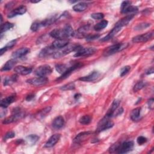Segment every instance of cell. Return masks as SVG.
Here are the masks:
<instances>
[{"mask_svg":"<svg viewBox=\"0 0 154 154\" xmlns=\"http://www.w3.org/2000/svg\"><path fill=\"white\" fill-rule=\"evenodd\" d=\"M100 37V35L99 34H92V35H90V34H88L86 37H85V38L87 40H95V39H97L99 37Z\"/></svg>","mask_w":154,"mask_h":154,"instance_id":"45","label":"cell"},{"mask_svg":"<svg viewBox=\"0 0 154 154\" xmlns=\"http://www.w3.org/2000/svg\"><path fill=\"white\" fill-rule=\"evenodd\" d=\"M52 72V69L49 65L45 64L38 67L34 71L35 75L38 76H44L50 75Z\"/></svg>","mask_w":154,"mask_h":154,"instance_id":"5","label":"cell"},{"mask_svg":"<svg viewBox=\"0 0 154 154\" xmlns=\"http://www.w3.org/2000/svg\"><path fill=\"white\" fill-rule=\"evenodd\" d=\"M79 122L82 125H88L91 122V117L88 115H85L80 117Z\"/></svg>","mask_w":154,"mask_h":154,"instance_id":"35","label":"cell"},{"mask_svg":"<svg viewBox=\"0 0 154 154\" xmlns=\"http://www.w3.org/2000/svg\"><path fill=\"white\" fill-rule=\"evenodd\" d=\"M16 99V96L14 94L9 96L4 99H3L2 100H1V103H0V105L2 108H6L7 107H8V106L10 104H11L12 103H13L14 102H15Z\"/></svg>","mask_w":154,"mask_h":154,"instance_id":"20","label":"cell"},{"mask_svg":"<svg viewBox=\"0 0 154 154\" xmlns=\"http://www.w3.org/2000/svg\"><path fill=\"white\" fill-rule=\"evenodd\" d=\"M153 73V68L152 67L150 69H149L147 72H146V74L149 75V74H152Z\"/></svg>","mask_w":154,"mask_h":154,"instance_id":"49","label":"cell"},{"mask_svg":"<svg viewBox=\"0 0 154 154\" xmlns=\"http://www.w3.org/2000/svg\"><path fill=\"white\" fill-rule=\"evenodd\" d=\"M108 21L106 20H101L100 22L96 23L94 26V29L95 31H100L102 29H103V28H105L107 25H108Z\"/></svg>","mask_w":154,"mask_h":154,"instance_id":"30","label":"cell"},{"mask_svg":"<svg viewBox=\"0 0 154 154\" xmlns=\"http://www.w3.org/2000/svg\"><path fill=\"white\" fill-rule=\"evenodd\" d=\"M69 66H68L67 64H58L55 65V70L57 72H58L60 74H63L69 68Z\"/></svg>","mask_w":154,"mask_h":154,"instance_id":"31","label":"cell"},{"mask_svg":"<svg viewBox=\"0 0 154 154\" xmlns=\"http://www.w3.org/2000/svg\"><path fill=\"white\" fill-rule=\"evenodd\" d=\"M91 134V132L87 131V132H82L78 134L73 140V142L75 143H80L82 141H84L87 138H88Z\"/></svg>","mask_w":154,"mask_h":154,"instance_id":"24","label":"cell"},{"mask_svg":"<svg viewBox=\"0 0 154 154\" xmlns=\"http://www.w3.org/2000/svg\"><path fill=\"white\" fill-rule=\"evenodd\" d=\"M120 103V100H119V99H115V100L112 102V104H111V107H110V108L108 109V111L107 113L106 114L105 116H106V117H109V118L112 117L114 116L115 111H116V109L118 108V107H119Z\"/></svg>","mask_w":154,"mask_h":154,"instance_id":"17","label":"cell"},{"mask_svg":"<svg viewBox=\"0 0 154 154\" xmlns=\"http://www.w3.org/2000/svg\"><path fill=\"white\" fill-rule=\"evenodd\" d=\"M68 43H69V40L67 38L57 39L54 41L51 45L55 49H60L67 46Z\"/></svg>","mask_w":154,"mask_h":154,"instance_id":"16","label":"cell"},{"mask_svg":"<svg viewBox=\"0 0 154 154\" xmlns=\"http://www.w3.org/2000/svg\"><path fill=\"white\" fill-rule=\"evenodd\" d=\"M75 88V83L73 82H69L67 84H65L60 87V89L63 90V91H66V90H73Z\"/></svg>","mask_w":154,"mask_h":154,"instance_id":"37","label":"cell"},{"mask_svg":"<svg viewBox=\"0 0 154 154\" xmlns=\"http://www.w3.org/2000/svg\"><path fill=\"white\" fill-rule=\"evenodd\" d=\"M26 8L24 5H21L20 7H18L17 8L14 9L11 12L8 13L7 15V17L8 18H12L14 16H16L17 15H22L26 13Z\"/></svg>","mask_w":154,"mask_h":154,"instance_id":"14","label":"cell"},{"mask_svg":"<svg viewBox=\"0 0 154 154\" xmlns=\"http://www.w3.org/2000/svg\"><path fill=\"white\" fill-rule=\"evenodd\" d=\"M81 47V46H79L78 45H76V44H73V45H67V46H65L64 48H63L59 49L58 51H56L52 55V57L54 58H61V57H64L66 55L69 54L70 52H71L72 51H77Z\"/></svg>","mask_w":154,"mask_h":154,"instance_id":"2","label":"cell"},{"mask_svg":"<svg viewBox=\"0 0 154 154\" xmlns=\"http://www.w3.org/2000/svg\"><path fill=\"white\" fill-rule=\"evenodd\" d=\"M153 35V32H149L145 34H140L135 36L132 38V42L134 43H141V42H146L149 40L150 38H152Z\"/></svg>","mask_w":154,"mask_h":154,"instance_id":"9","label":"cell"},{"mask_svg":"<svg viewBox=\"0 0 154 154\" xmlns=\"http://www.w3.org/2000/svg\"><path fill=\"white\" fill-rule=\"evenodd\" d=\"M40 26H42L40 22H35L32 23L30 28H31V30L32 31H37L40 28Z\"/></svg>","mask_w":154,"mask_h":154,"instance_id":"41","label":"cell"},{"mask_svg":"<svg viewBox=\"0 0 154 154\" xmlns=\"http://www.w3.org/2000/svg\"><path fill=\"white\" fill-rule=\"evenodd\" d=\"M121 13L123 14H127L129 13L135 12L138 10V8L135 6L131 5V2L128 1H123L120 7Z\"/></svg>","mask_w":154,"mask_h":154,"instance_id":"6","label":"cell"},{"mask_svg":"<svg viewBox=\"0 0 154 154\" xmlns=\"http://www.w3.org/2000/svg\"><path fill=\"white\" fill-rule=\"evenodd\" d=\"M39 139V137L35 134H30L26 137V140L31 144H34Z\"/></svg>","mask_w":154,"mask_h":154,"instance_id":"33","label":"cell"},{"mask_svg":"<svg viewBox=\"0 0 154 154\" xmlns=\"http://www.w3.org/2000/svg\"><path fill=\"white\" fill-rule=\"evenodd\" d=\"M15 136V133L13 131H8V132H7L4 137V140H7V139L9 138H12Z\"/></svg>","mask_w":154,"mask_h":154,"instance_id":"44","label":"cell"},{"mask_svg":"<svg viewBox=\"0 0 154 154\" xmlns=\"http://www.w3.org/2000/svg\"><path fill=\"white\" fill-rule=\"evenodd\" d=\"M17 61L14 58L9 60L8 61H7L4 64V66L2 67L1 68V71H8L11 70L12 68L14 67V66L16 65Z\"/></svg>","mask_w":154,"mask_h":154,"instance_id":"27","label":"cell"},{"mask_svg":"<svg viewBox=\"0 0 154 154\" xmlns=\"http://www.w3.org/2000/svg\"><path fill=\"white\" fill-rule=\"evenodd\" d=\"M100 75V73L97 71H93L87 76H82L79 78V81L84 82H91L96 80Z\"/></svg>","mask_w":154,"mask_h":154,"instance_id":"13","label":"cell"},{"mask_svg":"<svg viewBox=\"0 0 154 154\" xmlns=\"http://www.w3.org/2000/svg\"><path fill=\"white\" fill-rule=\"evenodd\" d=\"M134 14H129L126 16V17L122 18V19H120V20H119L116 23V25L119 26L121 28H122L123 26L126 25L128 24V23L132 19V18L134 17Z\"/></svg>","mask_w":154,"mask_h":154,"instance_id":"26","label":"cell"},{"mask_svg":"<svg viewBox=\"0 0 154 154\" xmlns=\"http://www.w3.org/2000/svg\"><path fill=\"white\" fill-rule=\"evenodd\" d=\"M128 46V44L127 43H117L112 45L108 48H106L104 51H103V55L104 56H109L111 55H112L115 53L119 52L120 51H122V50L126 49Z\"/></svg>","mask_w":154,"mask_h":154,"instance_id":"3","label":"cell"},{"mask_svg":"<svg viewBox=\"0 0 154 154\" xmlns=\"http://www.w3.org/2000/svg\"><path fill=\"white\" fill-rule=\"evenodd\" d=\"M145 85H146V82H145L142 81H138L134 86L133 91L134 92H137V91L141 90L143 88H144L145 87Z\"/></svg>","mask_w":154,"mask_h":154,"instance_id":"36","label":"cell"},{"mask_svg":"<svg viewBox=\"0 0 154 154\" xmlns=\"http://www.w3.org/2000/svg\"><path fill=\"white\" fill-rule=\"evenodd\" d=\"M26 82L34 86H40L48 83V79L47 78V77L38 76L36 78L28 79Z\"/></svg>","mask_w":154,"mask_h":154,"instance_id":"10","label":"cell"},{"mask_svg":"<svg viewBox=\"0 0 154 154\" xmlns=\"http://www.w3.org/2000/svg\"><path fill=\"white\" fill-rule=\"evenodd\" d=\"M134 147V143L132 141H125L122 144H120L117 153H126L132 150Z\"/></svg>","mask_w":154,"mask_h":154,"instance_id":"8","label":"cell"},{"mask_svg":"<svg viewBox=\"0 0 154 154\" xmlns=\"http://www.w3.org/2000/svg\"><path fill=\"white\" fill-rule=\"evenodd\" d=\"M14 70L17 74L22 75H27L32 72V69L31 67H25L23 66H18L14 67Z\"/></svg>","mask_w":154,"mask_h":154,"instance_id":"19","label":"cell"},{"mask_svg":"<svg viewBox=\"0 0 154 154\" xmlns=\"http://www.w3.org/2000/svg\"><path fill=\"white\" fill-rule=\"evenodd\" d=\"M30 2L31 3H37L38 2H40V1H30Z\"/></svg>","mask_w":154,"mask_h":154,"instance_id":"51","label":"cell"},{"mask_svg":"<svg viewBox=\"0 0 154 154\" xmlns=\"http://www.w3.org/2000/svg\"><path fill=\"white\" fill-rule=\"evenodd\" d=\"M64 125V118L61 116H57L52 121V127L55 129H59L63 128V126Z\"/></svg>","mask_w":154,"mask_h":154,"instance_id":"22","label":"cell"},{"mask_svg":"<svg viewBox=\"0 0 154 154\" xmlns=\"http://www.w3.org/2000/svg\"><path fill=\"white\" fill-rule=\"evenodd\" d=\"M60 134H54L52 135L48 140L46 142L45 144V147L49 148L53 147L60 140Z\"/></svg>","mask_w":154,"mask_h":154,"instance_id":"21","label":"cell"},{"mask_svg":"<svg viewBox=\"0 0 154 154\" xmlns=\"http://www.w3.org/2000/svg\"><path fill=\"white\" fill-rule=\"evenodd\" d=\"M73 30L70 25H66L62 29H54L51 31L49 35L52 38L57 39H66L73 35Z\"/></svg>","mask_w":154,"mask_h":154,"instance_id":"1","label":"cell"},{"mask_svg":"<svg viewBox=\"0 0 154 154\" xmlns=\"http://www.w3.org/2000/svg\"><path fill=\"white\" fill-rule=\"evenodd\" d=\"M91 17L96 20H101L104 17V15L102 13H95L91 14Z\"/></svg>","mask_w":154,"mask_h":154,"instance_id":"40","label":"cell"},{"mask_svg":"<svg viewBox=\"0 0 154 154\" xmlns=\"http://www.w3.org/2000/svg\"><path fill=\"white\" fill-rule=\"evenodd\" d=\"M97 49L94 48H79L76 52L75 54L74 57H85L93 54Z\"/></svg>","mask_w":154,"mask_h":154,"instance_id":"7","label":"cell"},{"mask_svg":"<svg viewBox=\"0 0 154 154\" xmlns=\"http://www.w3.org/2000/svg\"><path fill=\"white\" fill-rule=\"evenodd\" d=\"M114 125V123L110 120V118L105 116L102 119H101L97 124V127L96 131L100 132L106 129L112 128Z\"/></svg>","mask_w":154,"mask_h":154,"instance_id":"4","label":"cell"},{"mask_svg":"<svg viewBox=\"0 0 154 154\" xmlns=\"http://www.w3.org/2000/svg\"><path fill=\"white\" fill-rule=\"evenodd\" d=\"M29 52V49L28 48H22L13 52L12 54V57L14 59L21 58L26 55Z\"/></svg>","mask_w":154,"mask_h":154,"instance_id":"23","label":"cell"},{"mask_svg":"<svg viewBox=\"0 0 154 154\" xmlns=\"http://www.w3.org/2000/svg\"><path fill=\"white\" fill-rule=\"evenodd\" d=\"M16 42H17V40H16V39H15V40H11V41L9 42L5 45V46H4V47H5L7 50L9 49H11V48H12L16 45Z\"/></svg>","mask_w":154,"mask_h":154,"instance_id":"46","label":"cell"},{"mask_svg":"<svg viewBox=\"0 0 154 154\" xmlns=\"http://www.w3.org/2000/svg\"><path fill=\"white\" fill-rule=\"evenodd\" d=\"M17 76L16 75H13L10 77H7L4 79V85H8L13 84L17 80Z\"/></svg>","mask_w":154,"mask_h":154,"instance_id":"34","label":"cell"},{"mask_svg":"<svg viewBox=\"0 0 154 154\" xmlns=\"http://www.w3.org/2000/svg\"><path fill=\"white\" fill-rule=\"evenodd\" d=\"M24 116V114L20 111H15V112L10 117L5 118L3 122V124H9L12 122H16L20 119H22Z\"/></svg>","mask_w":154,"mask_h":154,"instance_id":"11","label":"cell"},{"mask_svg":"<svg viewBox=\"0 0 154 154\" xmlns=\"http://www.w3.org/2000/svg\"><path fill=\"white\" fill-rule=\"evenodd\" d=\"M150 25V24L148 23H142L138 25L137 26H135V29H136V30L144 29L149 27Z\"/></svg>","mask_w":154,"mask_h":154,"instance_id":"42","label":"cell"},{"mask_svg":"<svg viewBox=\"0 0 154 154\" xmlns=\"http://www.w3.org/2000/svg\"><path fill=\"white\" fill-rule=\"evenodd\" d=\"M122 29V28L117 26L115 25L114 27L112 29V30L108 34V35H106L105 37H103L102 38L100 39V41L102 42H105V41H108L110 39H111L113 37H114L120 30Z\"/></svg>","mask_w":154,"mask_h":154,"instance_id":"18","label":"cell"},{"mask_svg":"<svg viewBox=\"0 0 154 154\" xmlns=\"http://www.w3.org/2000/svg\"><path fill=\"white\" fill-rule=\"evenodd\" d=\"M88 7V4L85 2H79L73 5V10L76 12H81L86 10Z\"/></svg>","mask_w":154,"mask_h":154,"instance_id":"28","label":"cell"},{"mask_svg":"<svg viewBox=\"0 0 154 154\" xmlns=\"http://www.w3.org/2000/svg\"><path fill=\"white\" fill-rule=\"evenodd\" d=\"M81 94H79V93H77V94H75V96H74V98L75 99H78V98H79L80 97H81Z\"/></svg>","mask_w":154,"mask_h":154,"instance_id":"50","label":"cell"},{"mask_svg":"<svg viewBox=\"0 0 154 154\" xmlns=\"http://www.w3.org/2000/svg\"><path fill=\"white\" fill-rule=\"evenodd\" d=\"M55 49L52 46V45L45 47L43 48L40 52L39 54V57H45L48 55H49L51 54H54L55 52Z\"/></svg>","mask_w":154,"mask_h":154,"instance_id":"25","label":"cell"},{"mask_svg":"<svg viewBox=\"0 0 154 154\" xmlns=\"http://www.w3.org/2000/svg\"><path fill=\"white\" fill-rule=\"evenodd\" d=\"M14 26V24L8 22H6L5 23H3L1 26V34L3 32L11 29Z\"/></svg>","mask_w":154,"mask_h":154,"instance_id":"32","label":"cell"},{"mask_svg":"<svg viewBox=\"0 0 154 154\" xmlns=\"http://www.w3.org/2000/svg\"><path fill=\"white\" fill-rule=\"evenodd\" d=\"M131 70V67L129 66H124L121 69H120V76L121 77L125 76V75H126L129 72V70Z\"/></svg>","mask_w":154,"mask_h":154,"instance_id":"38","label":"cell"},{"mask_svg":"<svg viewBox=\"0 0 154 154\" xmlns=\"http://www.w3.org/2000/svg\"><path fill=\"white\" fill-rule=\"evenodd\" d=\"M147 139L143 136H140L137 138V142L139 145H142L143 144H144L145 143H146Z\"/></svg>","mask_w":154,"mask_h":154,"instance_id":"43","label":"cell"},{"mask_svg":"<svg viewBox=\"0 0 154 154\" xmlns=\"http://www.w3.org/2000/svg\"><path fill=\"white\" fill-rule=\"evenodd\" d=\"M90 26L89 25H84L79 28L77 30V33L73 34V35H75L78 38L85 37L88 35L87 33L90 31Z\"/></svg>","mask_w":154,"mask_h":154,"instance_id":"15","label":"cell"},{"mask_svg":"<svg viewBox=\"0 0 154 154\" xmlns=\"http://www.w3.org/2000/svg\"><path fill=\"white\" fill-rule=\"evenodd\" d=\"M82 66V64L81 63H76L73 64V65L69 66L68 69L63 74H62L61 76H60L58 78H57V80L59 81V80H62V79H66V78H67L72 73V72H73L75 69L81 67Z\"/></svg>","mask_w":154,"mask_h":154,"instance_id":"12","label":"cell"},{"mask_svg":"<svg viewBox=\"0 0 154 154\" xmlns=\"http://www.w3.org/2000/svg\"><path fill=\"white\" fill-rule=\"evenodd\" d=\"M140 112H141V108L140 107H138V108H136L132 109V111H131V114H130L131 119L133 121L138 120L140 119Z\"/></svg>","mask_w":154,"mask_h":154,"instance_id":"29","label":"cell"},{"mask_svg":"<svg viewBox=\"0 0 154 154\" xmlns=\"http://www.w3.org/2000/svg\"><path fill=\"white\" fill-rule=\"evenodd\" d=\"M35 97V95L33 94H28L26 97V100L27 101H31Z\"/></svg>","mask_w":154,"mask_h":154,"instance_id":"47","label":"cell"},{"mask_svg":"<svg viewBox=\"0 0 154 154\" xmlns=\"http://www.w3.org/2000/svg\"><path fill=\"white\" fill-rule=\"evenodd\" d=\"M51 107H50V106L44 108L43 110H42L41 111L39 112V116L41 117H43L46 116L51 111Z\"/></svg>","mask_w":154,"mask_h":154,"instance_id":"39","label":"cell"},{"mask_svg":"<svg viewBox=\"0 0 154 154\" xmlns=\"http://www.w3.org/2000/svg\"><path fill=\"white\" fill-rule=\"evenodd\" d=\"M148 105H149V107L150 109H153V98H152L148 100Z\"/></svg>","mask_w":154,"mask_h":154,"instance_id":"48","label":"cell"}]
</instances>
